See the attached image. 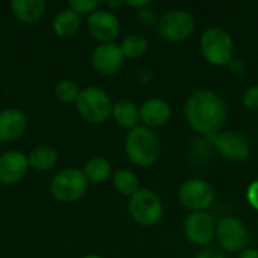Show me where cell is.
I'll list each match as a JSON object with an SVG mask.
<instances>
[{
    "mask_svg": "<svg viewBox=\"0 0 258 258\" xmlns=\"http://www.w3.org/2000/svg\"><path fill=\"white\" fill-rule=\"evenodd\" d=\"M184 115L189 125L207 138L219 133L224 127L227 121V104L218 92L198 89L187 97Z\"/></svg>",
    "mask_w": 258,
    "mask_h": 258,
    "instance_id": "1",
    "label": "cell"
},
{
    "mask_svg": "<svg viewBox=\"0 0 258 258\" xmlns=\"http://www.w3.org/2000/svg\"><path fill=\"white\" fill-rule=\"evenodd\" d=\"M125 153L132 163L138 166H151L160 156L159 136L153 128L138 125L125 136Z\"/></svg>",
    "mask_w": 258,
    "mask_h": 258,
    "instance_id": "2",
    "label": "cell"
},
{
    "mask_svg": "<svg viewBox=\"0 0 258 258\" xmlns=\"http://www.w3.org/2000/svg\"><path fill=\"white\" fill-rule=\"evenodd\" d=\"M204 59L215 67L230 65L234 56V41L231 35L221 27H210L201 35L200 41Z\"/></svg>",
    "mask_w": 258,
    "mask_h": 258,
    "instance_id": "3",
    "label": "cell"
},
{
    "mask_svg": "<svg viewBox=\"0 0 258 258\" xmlns=\"http://www.w3.org/2000/svg\"><path fill=\"white\" fill-rule=\"evenodd\" d=\"M76 107L79 115L91 124L107 121L113 110L109 95L100 88H86L80 91L76 100Z\"/></svg>",
    "mask_w": 258,
    "mask_h": 258,
    "instance_id": "4",
    "label": "cell"
},
{
    "mask_svg": "<svg viewBox=\"0 0 258 258\" xmlns=\"http://www.w3.org/2000/svg\"><path fill=\"white\" fill-rule=\"evenodd\" d=\"M128 212L135 222L142 227H153L163 216V204L159 195L151 189H139L130 197Z\"/></svg>",
    "mask_w": 258,
    "mask_h": 258,
    "instance_id": "5",
    "label": "cell"
},
{
    "mask_svg": "<svg viewBox=\"0 0 258 258\" xmlns=\"http://www.w3.org/2000/svg\"><path fill=\"white\" fill-rule=\"evenodd\" d=\"M156 29L165 41L181 42L195 32V18L184 9H171L157 20Z\"/></svg>",
    "mask_w": 258,
    "mask_h": 258,
    "instance_id": "6",
    "label": "cell"
},
{
    "mask_svg": "<svg viewBox=\"0 0 258 258\" xmlns=\"http://www.w3.org/2000/svg\"><path fill=\"white\" fill-rule=\"evenodd\" d=\"M50 190L57 201L74 203L86 194L88 180L83 171L76 168H65L51 178Z\"/></svg>",
    "mask_w": 258,
    "mask_h": 258,
    "instance_id": "7",
    "label": "cell"
},
{
    "mask_svg": "<svg viewBox=\"0 0 258 258\" xmlns=\"http://www.w3.org/2000/svg\"><path fill=\"white\" fill-rule=\"evenodd\" d=\"M216 240L225 252H242L248 248L249 231L243 221L227 216L216 225Z\"/></svg>",
    "mask_w": 258,
    "mask_h": 258,
    "instance_id": "8",
    "label": "cell"
},
{
    "mask_svg": "<svg viewBox=\"0 0 258 258\" xmlns=\"http://www.w3.org/2000/svg\"><path fill=\"white\" fill-rule=\"evenodd\" d=\"M209 144L227 160L243 162L251 156V144L248 138L239 132H224L207 136Z\"/></svg>",
    "mask_w": 258,
    "mask_h": 258,
    "instance_id": "9",
    "label": "cell"
},
{
    "mask_svg": "<svg viewBox=\"0 0 258 258\" xmlns=\"http://www.w3.org/2000/svg\"><path fill=\"white\" fill-rule=\"evenodd\" d=\"M178 200L181 206L192 212H206L215 201V190L203 178H190L178 189Z\"/></svg>",
    "mask_w": 258,
    "mask_h": 258,
    "instance_id": "10",
    "label": "cell"
},
{
    "mask_svg": "<svg viewBox=\"0 0 258 258\" xmlns=\"http://www.w3.org/2000/svg\"><path fill=\"white\" fill-rule=\"evenodd\" d=\"M216 225L207 212H192L184 221V234L197 246H206L216 237Z\"/></svg>",
    "mask_w": 258,
    "mask_h": 258,
    "instance_id": "11",
    "label": "cell"
},
{
    "mask_svg": "<svg viewBox=\"0 0 258 258\" xmlns=\"http://www.w3.org/2000/svg\"><path fill=\"white\" fill-rule=\"evenodd\" d=\"M124 63V54L121 47L115 42H104L100 44L92 54V67L97 73L103 76H113L116 74Z\"/></svg>",
    "mask_w": 258,
    "mask_h": 258,
    "instance_id": "12",
    "label": "cell"
},
{
    "mask_svg": "<svg viewBox=\"0 0 258 258\" xmlns=\"http://www.w3.org/2000/svg\"><path fill=\"white\" fill-rule=\"evenodd\" d=\"M88 30L95 39L104 44V42H113V39L118 38L121 32V26H119L118 18L112 12L98 9L89 15Z\"/></svg>",
    "mask_w": 258,
    "mask_h": 258,
    "instance_id": "13",
    "label": "cell"
},
{
    "mask_svg": "<svg viewBox=\"0 0 258 258\" xmlns=\"http://www.w3.org/2000/svg\"><path fill=\"white\" fill-rule=\"evenodd\" d=\"M29 169V159L18 151H9L0 156V183L15 184L24 178Z\"/></svg>",
    "mask_w": 258,
    "mask_h": 258,
    "instance_id": "14",
    "label": "cell"
},
{
    "mask_svg": "<svg viewBox=\"0 0 258 258\" xmlns=\"http://www.w3.org/2000/svg\"><path fill=\"white\" fill-rule=\"evenodd\" d=\"M171 115H172V109L169 103L157 97L145 100L139 107L141 121L148 128L165 125L171 119Z\"/></svg>",
    "mask_w": 258,
    "mask_h": 258,
    "instance_id": "15",
    "label": "cell"
},
{
    "mask_svg": "<svg viewBox=\"0 0 258 258\" xmlns=\"http://www.w3.org/2000/svg\"><path fill=\"white\" fill-rule=\"evenodd\" d=\"M26 130V116L17 109L0 112V141L11 142L23 136Z\"/></svg>",
    "mask_w": 258,
    "mask_h": 258,
    "instance_id": "16",
    "label": "cell"
},
{
    "mask_svg": "<svg viewBox=\"0 0 258 258\" xmlns=\"http://www.w3.org/2000/svg\"><path fill=\"white\" fill-rule=\"evenodd\" d=\"M11 8L15 14V17L27 24L36 23L45 9L44 0H12Z\"/></svg>",
    "mask_w": 258,
    "mask_h": 258,
    "instance_id": "17",
    "label": "cell"
},
{
    "mask_svg": "<svg viewBox=\"0 0 258 258\" xmlns=\"http://www.w3.org/2000/svg\"><path fill=\"white\" fill-rule=\"evenodd\" d=\"M112 115H113V119L116 121L118 125H121L124 128H128V130L138 127V122L141 119L138 106L133 101H128V100L118 101L113 106Z\"/></svg>",
    "mask_w": 258,
    "mask_h": 258,
    "instance_id": "18",
    "label": "cell"
},
{
    "mask_svg": "<svg viewBox=\"0 0 258 258\" xmlns=\"http://www.w3.org/2000/svg\"><path fill=\"white\" fill-rule=\"evenodd\" d=\"M79 27H80V17L71 9L60 11L53 20V30L56 35H59L62 38L74 36L77 33Z\"/></svg>",
    "mask_w": 258,
    "mask_h": 258,
    "instance_id": "19",
    "label": "cell"
},
{
    "mask_svg": "<svg viewBox=\"0 0 258 258\" xmlns=\"http://www.w3.org/2000/svg\"><path fill=\"white\" fill-rule=\"evenodd\" d=\"M110 172L112 166L104 157H92L91 160H88L83 169L88 183H103L110 177Z\"/></svg>",
    "mask_w": 258,
    "mask_h": 258,
    "instance_id": "20",
    "label": "cell"
},
{
    "mask_svg": "<svg viewBox=\"0 0 258 258\" xmlns=\"http://www.w3.org/2000/svg\"><path fill=\"white\" fill-rule=\"evenodd\" d=\"M29 165L38 171H48L54 166L57 160L56 151L48 145H39L29 154Z\"/></svg>",
    "mask_w": 258,
    "mask_h": 258,
    "instance_id": "21",
    "label": "cell"
},
{
    "mask_svg": "<svg viewBox=\"0 0 258 258\" xmlns=\"http://www.w3.org/2000/svg\"><path fill=\"white\" fill-rule=\"evenodd\" d=\"M121 51L124 54V57H130V59H138L141 56H144L148 50V41L144 35L141 33H132L128 36H125L121 42Z\"/></svg>",
    "mask_w": 258,
    "mask_h": 258,
    "instance_id": "22",
    "label": "cell"
},
{
    "mask_svg": "<svg viewBox=\"0 0 258 258\" xmlns=\"http://www.w3.org/2000/svg\"><path fill=\"white\" fill-rule=\"evenodd\" d=\"M113 186L119 194L132 197L139 190V178L128 169H119L113 175Z\"/></svg>",
    "mask_w": 258,
    "mask_h": 258,
    "instance_id": "23",
    "label": "cell"
},
{
    "mask_svg": "<svg viewBox=\"0 0 258 258\" xmlns=\"http://www.w3.org/2000/svg\"><path fill=\"white\" fill-rule=\"evenodd\" d=\"M80 91H79V86L71 82V80H62L56 85L54 88V95L59 101L62 103H71V101H76L77 97H79Z\"/></svg>",
    "mask_w": 258,
    "mask_h": 258,
    "instance_id": "24",
    "label": "cell"
},
{
    "mask_svg": "<svg viewBox=\"0 0 258 258\" xmlns=\"http://www.w3.org/2000/svg\"><path fill=\"white\" fill-rule=\"evenodd\" d=\"M101 6V2L98 0H71L70 2V9L74 11L77 15H85V14H94L98 11Z\"/></svg>",
    "mask_w": 258,
    "mask_h": 258,
    "instance_id": "25",
    "label": "cell"
},
{
    "mask_svg": "<svg viewBox=\"0 0 258 258\" xmlns=\"http://www.w3.org/2000/svg\"><path fill=\"white\" fill-rule=\"evenodd\" d=\"M242 103L249 110H258V85H252L245 89L242 95Z\"/></svg>",
    "mask_w": 258,
    "mask_h": 258,
    "instance_id": "26",
    "label": "cell"
},
{
    "mask_svg": "<svg viewBox=\"0 0 258 258\" xmlns=\"http://www.w3.org/2000/svg\"><path fill=\"white\" fill-rule=\"evenodd\" d=\"M246 200H248L249 206L258 212V180L252 181L248 186V189H246Z\"/></svg>",
    "mask_w": 258,
    "mask_h": 258,
    "instance_id": "27",
    "label": "cell"
},
{
    "mask_svg": "<svg viewBox=\"0 0 258 258\" xmlns=\"http://www.w3.org/2000/svg\"><path fill=\"white\" fill-rule=\"evenodd\" d=\"M136 17H138V20H139L142 24H145V26H150V24H157V18H156L154 12H153L150 8H144V9L138 11Z\"/></svg>",
    "mask_w": 258,
    "mask_h": 258,
    "instance_id": "28",
    "label": "cell"
},
{
    "mask_svg": "<svg viewBox=\"0 0 258 258\" xmlns=\"http://www.w3.org/2000/svg\"><path fill=\"white\" fill-rule=\"evenodd\" d=\"M195 258H227L221 251H216V249H204L201 251Z\"/></svg>",
    "mask_w": 258,
    "mask_h": 258,
    "instance_id": "29",
    "label": "cell"
},
{
    "mask_svg": "<svg viewBox=\"0 0 258 258\" xmlns=\"http://www.w3.org/2000/svg\"><path fill=\"white\" fill-rule=\"evenodd\" d=\"M127 6L130 8H136L138 11L144 9V8H150V2L148 0H141V2H125Z\"/></svg>",
    "mask_w": 258,
    "mask_h": 258,
    "instance_id": "30",
    "label": "cell"
},
{
    "mask_svg": "<svg viewBox=\"0 0 258 258\" xmlns=\"http://www.w3.org/2000/svg\"><path fill=\"white\" fill-rule=\"evenodd\" d=\"M239 258H258V249L255 248H246L245 251L240 252Z\"/></svg>",
    "mask_w": 258,
    "mask_h": 258,
    "instance_id": "31",
    "label": "cell"
},
{
    "mask_svg": "<svg viewBox=\"0 0 258 258\" xmlns=\"http://www.w3.org/2000/svg\"><path fill=\"white\" fill-rule=\"evenodd\" d=\"M121 5H122V2H109V3H107L109 8H119Z\"/></svg>",
    "mask_w": 258,
    "mask_h": 258,
    "instance_id": "32",
    "label": "cell"
},
{
    "mask_svg": "<svg viewBox=\"0 0 258 258\" xmlns=\"http://www.w3.org/2000/svg\"><path fill=\"white\" fill-rule=\"evenodd\" d=\"M83 258H101V257H98V255H88V257H83Z\"/></svg>",
    "mask_w": 258,
    "mask_h": 258,
    "instance_id": "33",
    "label": "cell"
}]
</instances>
